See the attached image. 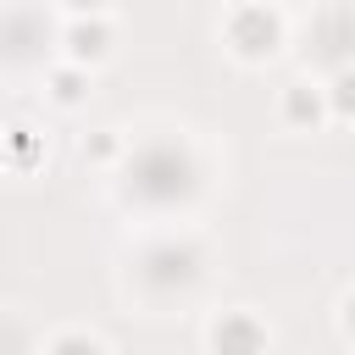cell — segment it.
I'll return each instance as SVG.
<instances>
[{
    "label": "cell",
    "instance_id": "cell-1",
    "mask_svg": "<svg viewBox=\"0 0 355 355\" xmlns=\"http://www.w3.org/2000/svg\"><path fill=\"white\" fill-rule=\"evenodd\" d=\"M128 194L139 205H178V200H189L194 194V161H189V150L166 144V139L144 144L133 155V166H128Z\"/></svg>",
    "mask_w": 355,
    "mask_h": 355
},
{
    "label": "cell",
    "instance_id": "cell-4",
    "mask_svg": "<svg viewBox=\"0 0 355 355\" xmlns=\"http://www.w3.org/2000/svg\"><path fill=\"white\" fill-rule=\"evenodd\" d=\"M50 355H100V344H94V338H89V333H61V338H55V349H50Z\"/></svg>",
    "mask_w": 355,
    "mask_h": 355
},
{
    "label": "cell",
    "instance_id": "cell-5",
    "mask_svg": "<svg viewBox=\"0 0 355 355\" xmlns=\"http://www.w3.org/2000/svg\"><path fill=\"white\" fill-rule=\"evenodd\" d=\"M55 89H61V100H72V94H78V78H72V72H61V78H55Z\"/></svg>",
    "mask_w": 355,
    "mask_h": 355
},
{
    "label": "cell",
    "instance_id": "cell-3",
    "mask_svg": "<svg viewBox=\"0 0 355 355\" xmlns=\"http://www.w3.org/2000/svg\"><path fill=\"white\" fill-rule=\"evenodd\" d=\"M211 338H216V355H261V327H255V316H222Z\"/></svg>",
    "mask_w": 355,
    "mask_h": 355
},
{
    "label": "cell",
    "instance_id": "cell-2",
    "mask_svg": "<svg viewBox=\"0 0 355 355\" xmlns=\"http://www.w3.org/2000/svg\"><path fill=\"white\" fill-rule=\"evenodd\" d=\"M194 272H200V255L189 244H155L139 261V277L150 288H183V283H194Z\"/></svg>",
    "mask_w": 355,
    "mask_h": 355
}]
</instances>
